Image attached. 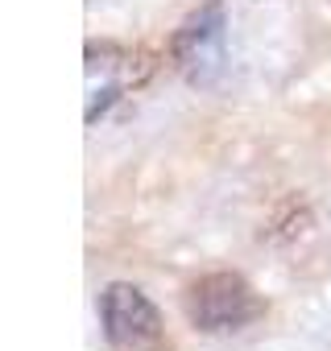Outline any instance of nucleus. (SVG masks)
<instances>
[{
  "mask_svg": "<svg viewBox=\"0 0 331 351\" xmlns=\"http://www.w3.org/2000/svg\"><path fill=\"white\" fill-rule=\"evenodd\" d=\"M228 21H224V9L220 0L203 5L199 13H191L174 42H170V54H174V66L187 75L191 87H216L220 75H224V62H228Z\"/></svg>",
  "mask_w": 331,
  "mask_h": 351,
  "instance_id": "f03ea898",
  "label": "nucleus"
},
{
  "mask_svg": "<svg viewBox=\"0 0 331 351\" xmlns=\"http://www.w3.org/2000/svg\"><path fill=\"white\" fill-rule=\"evenodd\" d=\"M261 314L265 302L240 273H207L187 289V318L203 335H236Z\"/></svg>",
  "mask_w": 331,
  "mask_h": 351,
  "instance_id": "f257e3e1",
  "label": "nucleus"
},
{
  "mask_svg": "<svg viewBox=\"0 0 331 351\" xmlns=\"http://www.w3.org/2000/svg\"><path fill=\"white\" fill-rule=\"evenodd\" d=\"M100 318H104L108 343L120 351H166L170 347L157 306L128 281H112L100 293Z\"/></svg>",
  "mask_w": 331,
  "mask_h": 351,
  "instance_id": "7ed1b4c3",
  "label": "nucleus"
}]
</instances>
